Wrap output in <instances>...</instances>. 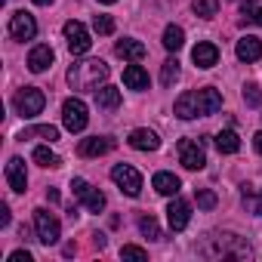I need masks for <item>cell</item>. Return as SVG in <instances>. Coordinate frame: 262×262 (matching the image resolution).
Wrapping results in <instances>:
<instances>
[{"instance_id":"cell-9","label":"cell","mask_w":262,"mask_h":262,"mask_svg":"<svg viewBox=\"0 0 262 262\" xmlns=\"http://www.w3.org/2000/svg\"><path fill=\"white\" fill-rule=\"evenodd\" d=\"M65 40H68V50H71L74 56H83V53H90V47H93L90 31H86L77 19L65 22Z\"/></svg>"},{"instance_id":"cell-1","label":"cell","mask_w":262,"mask_h":262,"mask_svg":"<svg viewBox=\"0 0 262 262\" xmlns=\"http://www.w3.org/2000/svg\"><path fill=\"white\" fill-rule=\"evenodd\" d=\"M201 256H207V259H247L250 244L231 231H222V234H210L201 244Z\"/></svg>"},{"instance_id":"cell-16","label":"cell","mask_w":262,"mask_h":262,"mask_svg":"<svg viewBox=\"0 0 262 262\" xmlns=\"http://www.w3.org/2000/svg\"><path fill=\"white\" fill-rule=\"evenodd\" d=\"M129 145H133L136 151H158V148H161V139H158L155 129L139 126V129H133V133H129Z\"/></svg>"},{"instance_id":"cell-38","label":"cell","mask_w":262,"mask_h":262,"mask_svg":"<svg viewBox=\"0 0 262 262\" xmlns=\"http://www.w3.org/2000/svg\"><path fill=\"white\" fill-rule=\"evenodd\" d=\"M253 145H256V151H259V155H262V129H259V133H256V136H253Z\"/></svg>"},{"instance_id":"cell-22","label":"cell","mask_w":262,"mask_h":262,"mask_svg":"<svg viewBox=\"0 0 262 262\" xmlns=\"http://www.w3.org/2000/svg\"><path fill=\"white\" fill-rule=\"evenodd\" d=\"M96 105L105 108V111H114L120 105V90L117 86H99L96 90Z\"/></svg>"},{"instance_id":"cell-32","label":"cell","mask_w":262,"mask_h":262,"mask_svg":"<svg viewBox=\"0 0 262 262\" xmlns=\"http://www.w3.org/2000/svg\"><path fill=\"white\" fill-rule=\"evenodd\" d=\"M93 31H96V34H111V31H114L111 16H96V19H93Z\"/></svg>"},{"instance_id":"cell-28","label":"cell","mask_w":262,"mask_h":262,"mask_svg":"<svg viewBox=\"0 0 262 262\" xmlns=\"http://www.w3.org/2000/svg\"><path fill=\"white\" fill-rule=\"evenodd\" d=\"M176 80H179V62L176 59H167L164 68H161V83L164 86H173Z\"/></svg>"},{"instance_id":"cell-27","label":"cell","mask_w":262,"mask_h":262,"mask_svg":"<svg viewBox=\"0 0 262 262\" xmlns=\"http://www.w3.org/2000/svg\"><path fill=\"white\" fill-rule=\"evenodd\" d=\"M31 158H34V161H37L40 167H59V164H62V161H59V155H56V151H53L50 145H37Z\"/></svg>"},{"instance_id":"cell-30","label":"cell","mask_w":262,"mask_h":262,"mask_svg":"<svg viewBox=\"0 0 262 262\" xmlns=\"http://www.w3.org/2000/svg\"><path fill=\"white\" fill-rule=\"evenodd\" d=\"M194 13L201 19H213L219 13V0H194Z\"/></svg>"},{"instance_id":"cell-5","label":"cell","mask_w":262,"mask_h":262,"mask_svg":"<svg viewBox=\"0 0 262 262\" xmlns=\"http://www.w3.org/2000/svg\"><path fill=\"white\" fill-rule=\"evenodd\" d=\"M111 179H114V185H117L123 194L139 198V191H142V176H139V170H136V167H129V164H117V167L111 170Z\"/></svg>"},{"instance_id":"cell-21","label":"cell","mask_w":262,"mask_h":262,"mask_svg":"<svg viewBox=\"0 0 262 262\" xmlns=\"http://www.w3.org/2000/svg\"><path fill=\"white\" fill-rule=\"evenodd\" d=\"M123 83L129 90H148V71L139 65H126L123 68Z\"/></svg>"},{"instance_id":"cell-8","label":"cell","mask_w":262,"mask_h":262,"mask_svg":"<svg viewBox=\"0 0 262 262\" xmlns=\"http://www.w3.org/2000/svg\"><path fill=\"white\" fill-rule=\"evenodd\" d=\"M179 161L185 170H204V164H207L204 142L201 139H179Z\"/></svg>"},{"instance_id":"cell-29","label":"cell","mask_w":262,"mask_h":262,"mask_svg":"<svg viewBox=\"0 0 262 262\" xmlns=\"http://www.w3.org/2000/svg\"><path fill=\"white\" fill-rule=\"evenodd\" d=\"M139 231H142L145 237H151V241H161V237H164L161 228H158V222H155V216H139Z\"/></svg>"},{"instance_id":"cell-35","label":"cell","mask_w":262,"mask_h":262,"mask_svg":"<svg viewBox=\"0 0 262 262\" xmlns=\"http://www.w3.org/2000/svg\"><path fill=\"white\" fill-rule=\"evenodd\" d=\"M10 262H31V253L28 250H16V253H10Z\"/></svg>"},{"instance_id":"cell-34","label":"cell","mask_w":262,"mask_h":262,"mask_svg":"<svg viewBox=\"0 0 262 262\" xmlns=\"http://www.w3.org/2000/svg\"><path fill=\"white\" fill-rule=\"evenodd\" d=\"M120 256H123V259H139V262L148 259V253H145L142 247H136V244H126V247L120 250Z\"/></svg>"},{"instance_id":"cell-10","label":"cell","mask_w":262,"mask_h":262,"mask_svg":"<svg viewBox=\"0 0 262 262\" xmlns=\"http://www.w3.org/2000/svg\"><path fill=\"white\" fill-rule=\"evenodd\" d=\"M37 34V22H34V16L31 13H13L10 16V37L13 40H31Z\"/></svg>"},{"instance_id":"cell-26","label":"cell","mask_w":262,"mask_h":262,"mask_svg":"<svg viewBox=\"0 0 262 262\" xmlns=\"http://www.w3.org/2000/svg\"><path fill=\"white\" fill-rule=\"evenodd\" d=\"M182 43H185V31H182L179 25H167V28H164V47H167L170 53H179Z\"/></svg>"},{"instance_id":"cell-14","label":"cell","mask_w":262,"mask_h":262,"mask_svg":"<svg viewBox=\"0 0 262 262\" xmlns=\"http://www.w3.org/2000/svg\"><path fill=\"white\" fill-rule=\"evenodd\" d=\"M7 182H10V188L16 194H22L28 188V173H25V161L22 158H10V164H7Z\"/></svg>"},{"instance_id":"cell-2","label":"cell","mask_w":262,"mask_h":262,"mask_svg":"<svg viewBox=\"0 0 262 262\" xmlns=\"http://www.w3.org/2000/svg\"><path fill=\"white\" fill-rule=\"evenodd\" d=\"M108 77V65L102 59H80L68 68V83L71 90H99V83Z\"/></svg>"},{"instance_id":"cell-19","label":"cell","mask_w":262,"mask_h":262,"mask_svg":"<svg viewBox=\"0 0 262 262\" xmlns=\"http://www.w3.org/2000/svg\"><path fill=\"white\" fill-rule=\"evenodd\" d=\"M151 185H155V191H158V194H167V198H176V194H179V188H182L179 176H173V173H167V170L155 173Z\"/></svg>"},{"instance_id":"cell-39","label":"cell","mask_w":262,"mask_h":262,"mask_svg":"<svg viewBox=\"0 0 262 262\" xmlns=\"http://www.w3.org/2000/svg\"><path fill=\"white\" fill-rule=\"evenodd\" d=\"M47 198H50V204H59V191H56V188H50Z\"/></svg>"},{"instance_id":"cell-37","label":"cell","mask_w":262,"mask_h":262,"mask_svg":"<svg viewBox=\"0 0 262 262\" xmlns=\"http://www.w3.org/2000/svg\"><path fill=\"white\" fill-rule=\"evenodd\" d=\"M244 22H253V25H259V28H262V10H253Z\"/></svg>"},{"instance_id":"cell-15","label":"cell","mask_w":262,"mask_h":262,"mask_svg":"<svg viewBox=\"0 0 262 262\" xmlns=\"http://www.w3.org/2000/svg\"><path fill=\"white\" fill-rule=\"evenodd\" d=\"M108 151H114V139L111 136H90V139L80 142V155L83 158H102Z\"/></svg>"},{"instance_id":"cell-3","label":"cell","mask_w":262,"mask_h":262,"mask_svg":"<svg viewBox=\"0 0 262 262\" xmlns=\"http://www.w3.org/2000/svg\"><path fill=\"white\" fill-rule=\"evenodd\" d=\"M34 228H37V241H40L43 247H53V244H59V237H62L59 219H56L50 210H43V207L34 210Z\"/></svg>"},{"instance_id":"cell-36","label":"cell","mask_w":262,"mask_h":262,"mask_svg":"<svg viewBox=\"0 0 262 262\" xmlns=\"http://www.w3.org/2000/svg\"><path fill=\"white\" fill-rule=\"evenodd\" d=\"M0 225H4V228L10 225V207L7 204H0Z\"/></svg>"},{"instance_id":"cell-12","label":"cell","mask_w":262,"mask_h":262,"mask_svg":"<svg viewBox=\"0 0 262 262\" xmlns=\"http://www.w3.org/2000/svg\"><path fill=\"white\" fill-rule=\"evenodd\" d=\"M167 222H170V228H173V231H185V228H188V222H191V207H188L185 201L173 198V201H170V207H167Z\"/></svg>"},{"instance_id":"cell-6","label":"cell","mask_w":262,"mask_h":262,"mask_svg":"<svg viewBox=\"0 0 262 262\" xmlns=\"http://www.w3.org/2000/svg\"><path fill=\"white\" fill-rule=\"evenodd\" d=\"M86 120H90V114H86V105L80 99L71 96V99L62 102V123H65L68 133H80V129L86 126Z\"/></svg>"},{"instance_id":"cell-23","label":"cell","mask_w":262,"mask_h":262,"mask_svg":"<svg viewBox=\"0 0 262 262\" xmlns=\"http://www.w3.org/2000/svg\"><path fill=\"white\" fill-rule=\"evenodd\" d=\"M173 111H176V117H179V120H191V117H198V105H194V93H182V96L176 99V105H173Z\"/></svg>"},{"instance_id":"cell-18","label":"cell","mask_w":262,"mask_h":262,"mask_svg":"<svg viewBox=\"0 0 262 262\" xmlns=\"http://www.w3.org/2000/svg\"><path fill=\"white\" fill-rule=\"evenodd\" d=\"M237 59L241 62H259L262 59V40L259 37H253V34H247V37H241L237 40Z\"/></svg>"},{"instance_id":"cell-41","label":"cell","mask_w":262,"mask_h":262,"mask_svg":"<svg viewBox=\"0 0 262 262\" xmlns=\"http://www.w3.org/2000/svg\"><path fill=\"white\" fill-rule=\"evenodd\" d=\"M99 4H117V0H99Z\"/></svg>"},{"instance_id":"cell-4","label":"cell","mask_w":262,"mask_h":262,"mask_svg":"<svg viewBox=\"0 0 262 262\" xmlns=\"http://www.w3.org/2000/svg\"><path fill=\"white\" fill-rule=\"evenodd\" d=\"M43 105H47V96H43L37 86H25V90H19L16 99H13V108H16L22 117H37V114L43 111Z\"/></svg>"},{"instance_id":"cell-7","label":"cell","mask_w":262,"mask_h":262,"mask_svg":"<svg viewBox=\"0 0 262 262\" xmlns=\"http://www.w3.org/2000/svg\"><path fill=\"white\" fill-rule=\"evenodd\" d=\"M71 191H74V198H77L90 213H102V210H105V194H102L99 188H93L86 179H71Z\"/></svg>"},{"instance_id":"cell-25","label":"cell","mask_w":262,"mask_h":262,"mask_svg":"<svg viewBox=\"0 0 262 262\" xmlns=\"http://www.w3.org/2000/svg\"><path fill=\"white\" fill-rule=\"evenodd\" d=\"M47 139V142H56L59 139V129L53 126V123H40V126H28V129H22V136L19 139Z\"/></svg>"},{"instance_id":"cell-13","label":"cell","mask_w":262,"mask_h":262,"mask_svg":"<svg viewBox=\"0 0 262 262\" xmlns=\"http://www.w3.org/2000/svg\"><path fill=\"white\" fill-rule=\"evenodd\" d=\"M53 62H56V53H53V47H50V43H37V47L28 53V68H31L34 74L47 71Z\"/></svg>"},{"instance_id":"cell-33","label":"cell","mask_w":262,"mask_h":262,"mask_svg":"<svg viewBox=\"0 0 262 262\" xmlns=\"http://www.w3.org/2000/svg\"><path fill=\"white\" fill-rule=\"evenodd\" d=\"M194 201H198V207H201V210H213V207H216V194H213V191H207V188H201V191L194 194Z\"/></svg>"},{"instance_id":"cell-31","label":"cell","mask_w":262,"mask_h":262,"mask_svg":"<svg viewBox=\"0 0 262 262\" xmlns=\"http://www.w3.org/2000/svg\"><path fill=\"white\" fill-rule=\"evenodd\" d=\"M244 102L253 105V108H259V105H262V90H259L256 83H247V86H244Z\"/></svg>"},{"instance_id":"cell-11","label":"cell","mask_w":262,"mask_h":262,"mask_svg":"<svg viewBox=\"0 0 262 262\" xmlns=\"http://www.w3.org/2000/svg\"><path fill=\"white\" fill-rule=\"evenodd\" d=\"M194 93V105H198V117H210L222 108V93L213 90V86H204V90H191Z\"/></svg>"},{"instance_id":"cell-40","label":"cell","mask_w":262,"mask_h":262,"mask_svg":"<svg viewBox=\"0 0 262 262\" xmlns=\"http://www.w3.org/2000/svg\"><path fill=\"white\" fill-rule=\"evenodd\" d=\"M34 4H37V7H50V4H53V0H34Z\"/></svg>"},{"instance_id":"cell-17","label":"cell","mask_w":262,"mask_h":262,"mask_svg":"<svg viewBox=\"0 0 262 262\" xmlns=\"http://www.w3.org/2000/svg\"><path fill=\"white\" fill-rule=\"evenodd\" d=\"M191 59H194L198 68H213V65L219 62V47L210 43V40H204V43H198V47L191 50Z\"/></svg>"},{"instance_id":"cell-24","label":"cell","mask_w":262,"mask_h":262,"mask_svg":"<svg viewBox=\"0 0 262 262\" xmlns=\"http://www.w3.org/2000/svg\"><path fill=\"white\" fill-rule=\"evenodd\" d=\"M216 148L222 155H237L241 151V139L234 129H222V133H216Z\"/></svg>"},{"instance_id":"cell-20","label":"cell","mask_w":262,"mask_h":262,"mask_svg":"<svg viewBox=\"0 0 262 262\" xmlns=\"http://www.w3.org/2000/svg\"><path fill=\"white\" fill-rule=\"evenodd\" d=\"M114 53L120 56V59H129V62H142L145 59V43H139V40H133V37H126V40H120L117 47H114Z\"/></svg>"}]
</instances>
